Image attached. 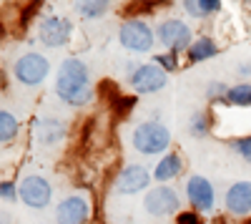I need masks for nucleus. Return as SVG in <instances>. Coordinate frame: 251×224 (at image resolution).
<instances>
[{"instance_id":"a211bd4d","label":"nucleus","mask_w":251,"mask_h":224,"mask_svg":"<svg viewBox=\"0 0 251 224\" xmlns=\"http://www.w3.org/2000/svg\"><path fill=\"white\" fill-rule=\"evenodd\" d=\"M226 104H228V106H239V109L251 106V84L241 81V84H236V86H228Z\"/></svg>"},{"instance_id":"6e6552de","label":"nucleus","mask_w":251,"mask_h":224,"mask_svg":"<svg viewBox=\"0 0 251 224\" xmlns=\"http://www.w3.org/2000/svg\"><path fill=\"white\" fill-rule=\"evenodd\" d=\"M178 207H181V199L176 194L174 187H166V184H158L153 189L146 192L143 196V209L149 212L151 217H171V214H178Z\"/></svg>"},{"instance_id":"412c9836","label":"nucleus","mask_w":251,"mask_h":224,"mask_svg":"<svg viewBox=\"0 0 251 224\" xmlns=\"http://www.w3.org/2000/svg\"><path fill=\"white\" fill-rule=\"evenodd\" d=\"M108 8H111V5L106 3V0H83V3L75 5V10H78L83 18H88V20H96V18H100V15H106Z\"/></svg>"},{"instance_id":"ddd939ff","label":"nucleus","mask_w":251,"mask_h":224,"mask_svg":"<svg viewBox=\"0 0 251 224\" xmlns=\"http://www.w3.org/2000/svg\"><path fill=\"white\" fill-rule=\"evenodd\" d=\"M226 212L234 217H246L251 214V181H236L226 189Z\"/></svg>"},{"instance_id":"dca6fc26","label":"nucleus","mask_w":251,"mask_h":224,"mask_svg":"<svg viewBox=\"0 0 251 224\" xmlns=\"http://www.w3.org/2000/svg\"><path fill=\"white\" fill-rule=\"evenodd\" d=\"M216 53H219V48H216V43H214L208 35L196 38L194 43H191V48L186 51V56H188V60H191V63H203V60H211Z\"/></svg>"},{"instance_id":"423d86ee","label":"nucleus","mask_w":251,"mask_h":224,"mask_svg":"<svg viewBox=\"0 0 251 224\" xmlns=\"http://www.w3.org/2000/svg\"><path fill=\"white\" fill-rule=\"evenodd\" d=\"M18 192H20V201L30 209H46L50 201H53V187L46 176L40 174H28L20 179L18 184Z\"/></svg>"},{"instance_id":"f3484780","label":"nucleus","mask_w":251,"mask_h":224,"mask_svg":"<svg viewBox=\"0 0 251 224\" xmlns=\"http://www.w3.org/2000/svg\"><path fill=\"white\" fill-rule=\"evenodd\" d=\"M183 10L191 15V18H208L211 13L221 10L219 0H183Z\"/></svg>"},{"instance_id":"c85d7f7f","label":"nucleus","mask_w":251,"mask_h":224,"mask_svg":"<svg viewBox=\"0 0 251 224\" xmlns=\"http://www.w3.org/2000/svg\"><path fill=\"white\" fill-rule=\"evenodd\" d=\"M246 224H251V219H246Z\"/></svg>"},{"instance_id":"4468645a","label":"nucleus","mask_w":251,"mask_h":224,"mask_svg":"<svg viewBox=\"0 0 251 224\" xmlns=\"http://www.w3.org/2000/svg\"><path fill=\"white\" fill-rule=\"evenodd\" d=\"M66 124H63L60 118H55V116H40V118H35V139L40 141L43 146H55L58 141H63L66 139Z\"/></svg>"},{"instance_id":"5701e85b","label":"nucleus","mask_w":251,"mask_h":224,"mask_svg":"<svg viewBox=\"0 0 251 224\" xmlns=\"http://www.w3.org/2000/svg\"><path fill=\"white\" fill-rule=\"evenodd\" d=\"M136 96H116L113 101H111V109L118 113V116H126V113H131L133 109H136Z\"/></svg>"},{"instance_id":"b1692460","label":"nucleus","mask_w":251,"mask_h":224,"mask_svg":"<svg viewBox=\"0 0 251 224\" xmlns=\"http://www.w3.org/2000/svg\"><path fill=\"white\" fill-rule=\"evenodd\" d=\"M231 149H234L244 161H249V164H251V136H239V139H234V141H231Z\"/></svg>"},{"instance_id":"aec40b11","label":"nucleus","mask_w":251,"mask_h":224,"mask_svg":"<svg viewBox=\"0 0 251 224\" xmlns=\"http://www.w3.org/2000/svg\"><path fill=\"white\" fill-rule=\"evenodd\" d=\"M188 134H191L194 139H206L208 134H211V116H208L206 111H196L191 116V121H188Z\"/></svg>"},{"instance_id":"9b49d317","label":"nucleus","mask_w":251,"mask_h":224,"mask_svg":"<svg viewBox=\"0 0 251 224\" xmlns=\"http://www.w3.org/2000/svg\"><path fill=\"white\" fill-rule=\"evenodd\" d=\"M91 219V201L80 194L66 196L55 207V224H86Z\"/></svg>"},{"instance_id":"bb28decb","label":"nucleus","mask_w":251,"mask_h":224,"mask_svg":"<svg viewBox=\"0 0 251 224\" xmlns=\"http://www.w3.org/2000/svg\"><path fill=\"white\" fill-rule=\"evenodd\" d=\"M176 224H203V219L199 217V212H178Z\"/></svg>"},{"instance_id":"0eeeda50","label":"nucleus","mask_w":251,"mask_h":224,"mask_svg":"<svg viewBox=\"0 0 251 224\" xmlns=\"http://www.w3.org/2000/svg\"><path fill=\"white\" fill-rule=\"evenodd\" d=\"M38 38L48 48H63L73 38V23L66 15H46L38 23Z\"/></svg>"},{"instance_id":"20e7f679","label":"nucleus","mask_w":251,"mask_h":224,"mask_svg":"<svg viewBox=\"0 0 251 224\" xmlns=\"http://www.w3.org/2000/svg\"><path fill=\"white\" fill-rule=\"evenodd\" d=\"M156 38L158 43L171 51V53H178V51H188L194 43V33H191V26L181 18H166L158 23L156 28Z\"/></svg>"},{"instance_id":"cd10ccee","label":"nucleus","mask_w":251,"mask_h":224,"mask_svg":"<svg viewBox=\"0 0 251 224\" xmlns=\"http://www.w3.org/2000/svg\"><path fill=\"white\" fill-rule=\"evenodd\" d=\"M239 73H241V76H249V73H251V63H241V66H239Z\"/></svg>"},{"instance_id":"2eb2a0df","label":"nucleus","mask_w":251,"mask_h":224,"mask_svg":"<svg viewBox=\"0 0 251 224\" xmlns=\"http://www.w3.org/2000/svg\"><path fill=\"white\" fill-rule=\"evenodd\" d=\"M181 171H183V159H181V154L171 151V154L161 156V161L153 169V179L156 181H174Z\"/></svg>"},{"instance_id":"4be33fe9","label":"nucleus","mask_w":251,"mask_h":224,"mask_svg":"<svg viewBox=\"0 0 251 224\" xmlns=\"http://www.w3.org/2000/svg\"><path fill=\"white\" fill-rule=\"evenodd\" d=\"M226 93H228V86L221 84V81H211L206 88V98L211 101V104H226Z\"/></svg>"},{"instance_id":"6ab92c4d","label":"nucleus","mask_w":251,"mask_h":224,"mask_svg":"<svg viewBox=\"0 0 251 224\" xmlns=\"http://www.w3.org/2000/svg\"><path fill=\"white\" fill-rule=\"evenodd\" d=\"M18 131H20L18 118L10 111H0V141H3V146L13 144L18 139Z\"/></svg>"},{"instance_id":"9d476101","label":"nucleus","mask_w":251,"mask_h":224,"mask_svg":"<svg viewBox=\"0 0 251 224\" xmlns=\"http://www.w3.org/2000/svg\"><path fill=\"white\" fill-rule=\"evenodd\" d=\"M186 196H188V201H191V207L196 212H214V207H216V192L211 187V181L201 174L188 176Z\"/></svg>"},{"instance_id":"39448f33","label":"nucleus","mask_w":251,"mask_h":224,"mask_svg":"<svg viewBox=\"0 0 251 224\" xmlns=\"http://www.w3.org/2000/svg\"><path fill=\"white\" fill-rule=\"evenodd\" d=\"M48 73H50V60L43 53H33V51L23 53L13 66L15 81L23 86H40L48 78Z\"/></svg>"},{"instance_id":"a878e982","label":"nucleus","mask_w":251,"mask_h":224,"mask_svg":"<svg viewBox=\"0 0 251 224\" xmlns=\"http://www.w3.org/2000/svg\"><path fill=\"white\" fill-rule=\"evenodd\" d=\"M0 196H3V201H10L13 204L15 199H20V192L13 181H0Z\"/></svg>"},{"instance_id":"f8f14e48","label":"nucleus","mask_w":251,"mask_h":224,"mask_svg":"<svg viewBox=\"0 0 251 224\" xmlns=\"http://www.w3.org/2000/svg\"><path fill=\"white\" fill-rule=\"evenodd\" d=\"M151 174L141 164H128L118 176H116V192L118 194H138L143 189H149Z\"/></svg>"},{"instance_id":"1a4fd4ad","label":"nucleus","mask_w":251,"mask_h":224,"mask_svg":"<svg viewBox=\"0 0 251 224\" xmlns=\"http://www.w3.org/2000/svg\"><path fill=\"white\" fill-rule=\"evenodd\" d=\"M131 86L136 93H156L166 86L169 81V73H166L161 66L156 63H143V66H136L131 71Z\"/></svg>"},{"instance_id":"7ed1b4c3","label":"nucleus","mask_w":251,"mask_h":224,"mask_svg":"<svg viewBox=\"0 0 251 224\" xmlns=\"http://www.w3.org/2000/svg\"><path fill=\"white\" fill-rule=\"evenodd\" d=\"M118 40L123 48H128L133 53H149L156 46V30L141 18H128L123 20L118 28Z\"/></svg>"},{"instance_id":"f03ea898","label":"nucleus","mask_w":251,"mask_h":224,"mask_svg":"<svg viewBox=\"0 0 251 224\" xmlns=\"http://www.w3.org/2000/svg\"><path fill=\"white\" fill-rule=\"evenodd\" d=\"M131 144L143 156H156L166 154L171 146V131L158 121H141L131 134Z\"/></svg>"},{"instance_id":"393cba45","label":"nucleus","mask_w":251,"mask_h":224,"mask_svg":"<svg viewBox=\"0 0 251 224\" xmlns=\"http://www.w3.org/2000/svg\"><path fill=\"white\" fill-rule=\"evenodd\" d=\"M156 66H161L166 73H169V71H176L178 68V58H176V53H171V51H166V53H158L156 58Z\"/></svg>"},{"instance_id":"f257e3e1","label":"nucleus","mask_w":251,"mask_h":224,"mask_svg":"<svg viewBox=\"0 0 251 224\" xmlns=\"http://www.w3.org/2000/svg\"><path fill=\"white\" fill-rule=\"evenodd\" d=\"M55 96L68 106H86L93 101L96 91L91 86V71L80 58H66L55 73Z\"/></svg>"}]
</instances>
